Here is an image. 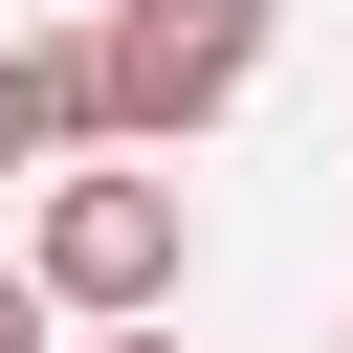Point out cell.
<instances>
[{"mask_svg": "<svg viewBox=\"0 0 353 353\" xmlns=\"http://www.w3.org/2000/svg\"><path fill=\"white\" fill-rule=\"evenodd\" d=\"M88 110H66V44H0V176H44Z\"/></svg>", "mask_w": 353, "mask_h": 353, "instance_id": "cell-3", "label": "cell"}, {"mask_svg": "<svg viewBox=\"0 0 353 353\" xmlns=\"http://www.w3.org/2000/svg\"><path fill=\"white\" fill-rule=\"evenodd\" d=\"M265 22H287V0H88V22H66V110H88L110 154H176V132H221V110L265 88Z\"/></svg>", "mask_w": 353, "mask_h": 353, "instance_id": "cell-1", "label": "cell"}, {"mask_svg": "<svg viewBox=\"0 0 353 353\" xmlns=\"http://www.w3.org/2000/svg\"><path fill=\"white\" fill-rule=\"evenodd\" d=\"M0 353H44V287H22V265H0Z\"/></svg>", "mask_w": 353, "mask_h": 353, "instance_id": "cell-4", "label": "cell"}, {"mask_svg": "<svg viewBox=\"0 0 353 353\" xmlns=\"http://www.w3.org/2000/svg\"><path fill=\"white\" fill-rule=\"evenodd\" d=\"M176 265H199V221H176V176H154V154L44 176V221H22V287H44V309H88V331L176 309Z\"/></svg>", "mask_w": 353, "mask_h": 353, "instance_id": "cell-2", "label": "cell"}, {"mask_svg": "<svg viewBox=\"0 0 353 353\" xmlns=\"http://www.w3.org/2000/svg\"><path fill=\"white\" fill-rule=\"evenodd\" d=\"M110 353H176V309H132V331H110Z\"/></svg>", "mask_w": 353, "mask_h": 353, "instance_id": "cell-5", "label": "cell"}]
</instances>
